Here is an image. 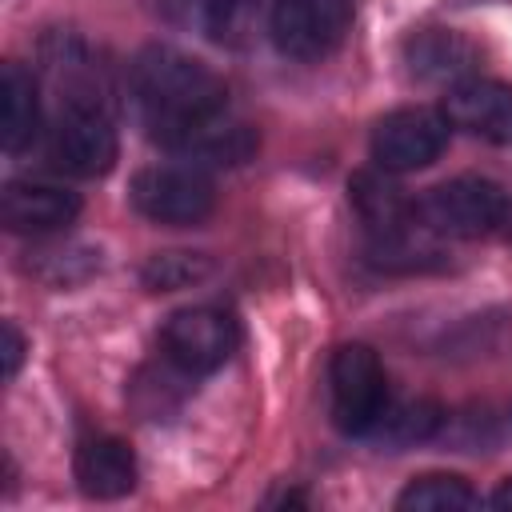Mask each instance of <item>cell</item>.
<instances>
[{
	"label": "cell",
	"mask_w": 512,
	"mask_h": 512,
	"mask_svg": "<svg viewBox=\"0 0 512 512\" xmlns=\"http://www.w3.org/2000/svg\"><path fill=\"white\" fill-rule=\"evenodd\" d=\"M488 504H492V508H512V480H504V484L488 496Z\"/></svg>",
	"instance_id": "7402d4cb"
},
{
	"label": "cell",
	"mask_w": 512,
	"mask_h": 512,
	"mask_svg": "<svg viewBox=\"0 0 512 512\" xmlns=\"http://www.w3.org/2000/svg\"><path fill=\"white\" fill-rule=\"evenodd\" d=\"M348 200L360 212V220L372 232H396L416 224V200H408L400 192V184L388 180V172H356L348 180Z\"/></svg>",
	"instance_id": "9a60e30c"
},
{
	"label": "cell",
	"mask_w": 512,
	"mask_h": 512,
	"mask_svg": "<svg viewBox=\"0 0 512 512\" xmlns=\"http://www.w3.org/2000/svg\"><path fill=\"white\" fill-rule=\"evenodd\" d=\"M160 16L172 28L224 40L240 20V0H156Z\"/></svg>",
	"instance_id": "ac0fdd59"
},
{
	"label": "cell",
	"mask_w": 512,
	"mask_h": 512,
	"mask_svg": "<svg viewBox=\"0 0 512 512\" xmlns=\"http://www.w3.org/2000/svg\"><path fill=\"white\" fill-rule=\"evenodd\" d=\"M44 68L48 80L60 96V108H108V84H104V68L96 64L92 48L80 36H52L44 40Z\"/></svg>",
	"instance_id": "7c38bea8"
},
{
	"label": "cell",
	"mask_w": 512,
	"mask_h": 512,
	"mask_svg": "<svg viewBox=\"0 0 512 512\" xmlns=\"http://www.w3.org/2000/svg\"><path fill=\"white\" fill-rule=\"evenodd\" d=\"M76 484L84 496L116 500L136 488V456L116 436H88L76 448Z\"/></svg>",
	"instance_id": "4fadbf2b"
},
{
	"label": "cell",
	"mask_w": 512,
	"mask_h": 512,
	"mask_svg": "<svg viewBox=\"0 0 512 512\" xmlns=\"http://www.w3.org/2000/svg\"><path fill=\"white\" fill-rule=\"evenodd\" d=\"M132 208L148 216L152 224L188 228L212 216L216 208V184L196 164H152L132 176Z\"/></svg>",
	"instance_id": "3957f363"
},
{
	"label": "cell",
	"mask_w": 512,
	"mask_h": 512,
	"mask_svg": "<svg viewBox=\"0 0 512 512\" xmlns=\"http://www.w3.org/2000/svg\"><path fill=\"white\" fill-rule=\"evenodd\" d=\"M152 140H160L168 152H176L180 160H188L196 168H236L256 152V128L248 120L232 116L228 108L192 116Z\"/></svg>",
	"instance_id": "ba28073f"
},
{
	"label": "cell",
	"mask_w": 512,
	"mask_h": 512,
	"mask_svg": "<svg viewBox=\"0 0 512 512\" xmlns=\"http://www.w3.org/2000/svg\"><path fill=\"white\" fill-rule=\"evenodd\" d=\"M52 160L72 176H104L116 164V128L108 108H60L52 124Z\"/></svg>",
	"instance_id": "9c48e42d"
},
{
	"label": "cell",
	"mask_w": 512,
	"mask_h": 512,
	"mask_svg": "<svg viewBox=\"0 0 512 512\" xmlns=\"http://www.w3.org/2000/svg\"><path fill=\"white\" fill-rule=\"evenodd\" d=\"M404 60H408V72L420 76V80H436V84H460L468 80V68L476 60L472 44L460 40L456 32H444V28H428V32H416L408 44H404Z\"/></svg>",
	"instance_id": "5bb4252c"
},
{
	"label": "cell",
	"mask_w": 512,
	"mask_h": 512,
	"mask_svg": "<svg viewBox=\"0 0 512 512\" xmlns=\"http://www.w3.org/2000/svg\"><path fill=\"white\" fill-rule=\"evenodd\" d=\"M356 0H264V32L292 60H320L340 48Z\"/></svg>",
	"instance_id": "277c9868"
},
{
	"label": "cell",
	"mask_w": 512,
	"mask_h": 512,
	"mask_svg": "<svg viewBox=\"0 0 512 512\" xmlns=\"http://www.w3.org/2000/svg\"><path fill=\"white\" fill-rule=\"evenodd\" d=\"M332 420L348 436H368L380 412L388 408V376L368 344H344L328 364Z\"/></svg>",
	"instance_id": "5b68a950"
},
{
	"label": "cell",
	"mask_w": 512,
	"mask_h": 512,
	"mask_svg": "<svg viewBox=\"0 0 512 512\" xmlns=\"http://www.w3.org/2000/svg\"><path fill=\"white\" fill-rule=\"evenodd\" d=\"M0 92H4V120H0L4 128H0V136H4V152L16 156L40 132V92H36L32 72H24L20 64H4Z\"/></svg>",
	"instance_id": "2e32d148"
},
{
	"label": "cell",
	"mask_w": 512,
	"mask_h": 512,
	"mask_svg": "<svg viewBox=\"0 0 512 512\" xmlns=\"http://www.w3.org/2000/svg\"><path fill=\"white\" fill-rule=\"evenodd\" d=\"M416 220L428 232L456 240H484L512 232V196L484 176H456L416 200Z\"/></svg>",
	"instance_id": "7a4b0ae2"
},
{
	"label": "cell",
	"mask_w": 512,
	"mask_h": 512,
	"mask_svg": "<svg viewBox=\"0 0 512 512\" xmlns=\"http://www.w3.org/2000/svg\"><path fill=\"white\" fill-rule=\"evenodd\" d=\"M208 272V264L200 256H184V252H164V256H152V264L144 268V284L148 288H184L192 280H200Z\"/></svg>",
	"instance_id": "ffe728a7"
},
{
	"label": "cell",
	"mask_w": 512,
	"mask_h": 512,
	"mask_svg": "<svg viewBox=\"0 0 512 512\" xmlns=\"http://www.w3.org/2000/svg\"><path fill=\"white\" fill-rule=\"evenodd\" d=\"M128 96H132V104H136V112L152 136L176 128L192 116L228 108L224 80L204 60H196L172 44H148L132 56Z\"/></svg>",
	"instance_id": "6da1fadb"
},
{
	"label": "cell",
	"mask_w": 512,
	"mask_h": 512,
	"mask_svg": "<svg viewBox=\"0 0 512 512\" xmlns=\"http://www.w3.org/2000/svg\"><path fill=\"white\" fill-rule=\"evenodd\" d=\"M80 216V196L56 180H12L0 196V220L8 232L44 236Z\"/></svg>",
	"instance_id": "30bf717a"
},
{
	"label": "cell",
	"mask_w": 512,
	"mask_h": 512,
	"mask_svg": "<svg viewBox=\"0 0 512 512\" xmlns=\"http://www.w3.org/2000/svg\"><path fill=\"white\" fill-rule=\"evenodd\" d=\"M448 132L452 120L444 116V108H424V104L396 108L380 116V124L372 128V160L384 172L428 168L448 148Z\"/></svg>",
	"instance_id": "52a82bcc"
},
{
	"label": "cell",
	"mask_w": 512,
	"mask_h": 512,
	"mask_svg": "<svg viewBox=\"0 0 512 512\" xmlns=\"http://www.w3.org/2000/svg\"><path fill=\"white\" fill-rule=\"evenodd\" d=\"M440 108L452 128H464L488 144H512V84L468 76L448 88Z\"/></svg>",
	"instance_id": "8fae6325"
},
{
	"label": "cell",
	"mask_w": 512,
	"mask_h": 512,
	"mask_svg": "<svg viewBox=\"0 0 512 512\" xmlns=\"http://www.w3.org/2000/svg\"><path fill=\"white\" fill-rule=\"evenodd\" d=\"M240 344L236 320L216 304H192L164 320L160 348L164 360L184 376H208L216 372Z\"/></svg>",
	"instance_id": "8992f818"
},
{
	"label": "cell",
	"mask_w": 512,
	"mask_h": 512,
	"mask_svg": "<svg viewBox=\"0 0 512 512\" xmlns=\"http://www.w3.org/2000/svg\"><path fill=\"white\" fill-rule=\"evenodd\" d=\"M480 492H472L460 476H448V472H432V476H420L412 480L400 496H396V508L412 512V508H480Z\"/></svg>",
	"instance_id": "d6986e66"
},
{
	"label": "cell",
	"mask_w": 512,
	"mask_h": 512,
	"mask_svg": "<svg viewBox=\"0 0 512 512\" xmlns=\"http://www.w3.org/2000/svg\"><path fill=\"white\" fill-rule=\"evenodd\" d=\"M0 336H4V376L12 380V376L20 372V360H24V336L16 332V324H12V320H4Z\"/></svg>",
	"instance_id": "44dd1931"
},
{
	"label": "cell",
	"mask_w": 512,
	"mask_h": 512,
	"mask_svg": "<svg viewBox=\"0 0 512 512\" xmlns=\"http://www.w3.org/2000/svg\"><path fill=\"white\" fill-rule=\"evenodd\" d=\"M440 424H444V408L436 400H424V396L420 400H400V404L388 400V408L380 412V420L372 424L368 436L376 444H384L388 452H400V448L432 440L440 432Z\"/></svg>",
	"instance_id": "e0dca14e"
}]
</instances>
